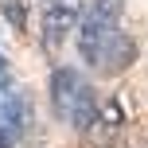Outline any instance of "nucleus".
<instances>
[{"instance_id": "1", "label": "nucleus", "mask_w": 148, "mask_h": 148, "mask_svg": "<svg viewBox=\"0 0 148 148\" xmlns=\"http://www.w3.org/2000/svg\"><path fill=\"white\" fill-rule=\"evenodd\" d=\"M51 105H55V113H59L70 129L90 133V129L97 125V105L101 101H97L94 86L74 66H62L59 62V66L51 70Z\"/></svg>"}, {"instance_id": "2", "label": "nucleus", "mask_w": 148, "mask_h": 148, "mask_svg": "<svg viewBox=\"0 0 148 148\" xmlns=\"http://www.w3.org/2000/svg\"><path fill=\"white\" fill-rule=\"evenodd\" d=\"M121 16H125V0H94L90 12L78 20V55L82 62L94 66L101 59L105 43L121 31Z\"/></svg>"}, {"instance_id": "3", "label": "nucleus", "mask_w": 148, "mask_h": 148, "mask_svg": "<svg viewBox=\"0 0 148 148\" xmlns=\"http://www.w3.org/2000/svg\"><path fill=\"white\" fill-rule=\"evenodd\" d=\"M82 20V0H47L43 4V43L59 51L62 39L78 27Z\"/></svg>"}, {"instance_id": "4", "label": "nucleus", "mask_w": 148, "mask_h": 148, "mask_svg": "<svg viewBox=\"0 0 148 148\" xmlns=\"http://www.w3.org/2000/svg\"><path fill=\"white\" fill-rule=\"evenodd\" d=\"M133 59H136V43H133V35H129L125 27L117 31V35L105 43V51H101V59L94 62V70L97 74H125L129 66H133Z\"/></svg>"}, {"instance_id": "5", "label": "nucleus", "mask_w": 148, "mask_h": 148, "mask_svg": "<svg viewBox=\"0 0 148 148\" xmlns=\"http://www.w3.org/2000/svg\"><path fill=\"white\" fill-rule=\"evenodd\" d=\"M121 125H125V113H121V101H117V97H109V101L97 105V125L94 129H101L105 136H117Z\"/></svg>"}, {"instance_id": "6", "label": "nucleus", "mask_w": 148, "mask_h": 148, "mask_svg": "<svg viewBox=\"0 0 148 148\" xmlns=\"http://www.w3.org/2000/svg\"><path fill=\"white\" fill-rule=\"evenodd\" d=\"M0 12L12 20V27H16V31H23V27H27V16H23V0H0Z\"/></svg>"}, {"instance_id": "7", "label": "nucleus", "mask_w": 148, "mask_h": 148, "mask_svg": "<svg viewBox=\"0 0 148 148\" xmlns=\"http://www.w3.org/2000/svg\"><path fill=\"white\" fill-rule=\"evenodd\" d=\"M16 82H12V66H8V59H4V51H0V94H8Z\"/></svg>"}]
</instances>
